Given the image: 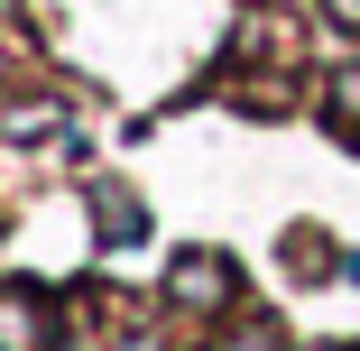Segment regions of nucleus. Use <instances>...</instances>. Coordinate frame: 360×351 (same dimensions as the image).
I'll return each instance as SVG.
<instances>
[{
    "instance_id": "obj_2",
    "label": "nucleus",
    "mask_w": 360,
    "mask_h": 351,
    "mask_svg": "<svg viewBox=\"0 0 360 351\" xmlns=\"http://www.w3.org/2000/svg\"><path fill=\"white\" fill-rule=\"evenodd\" d=\"M0 351H56V305L37 287H0Z\"/></svg>"
},
{
    "instance_id": "obj_1",
    "label": "nucleus",
    "mask_w": 360,
    "mask_h": 351,
    "mask_svg": "<svg viewBox=\"0 0 360 351\" xmlns=\"http://www.w3.org/2000/svg\"><path fill=\"white\" fill-rule=\"evenodd\" d=\"M167 305H176V314H231V305H240V268H231L222 250L167 259Z\"/></svg>"
},
{
    "instance_id": "obj_6",
    "label": "nucleus",
    "mask_w": 360,
    "mask_h": 351,
    "mask_svg": "<svg viewBox=\"0 0 360 351\" xmlns=\"http://www.w3.org/2000/svg\"><path fill=\"white\" fill-rule=\"evenodd\" d=\"M323 10H333V28H351V37H360V0H323Z\"/></svg>"
},
{
    "instance_id": "obj_4",
    "label": "nucleus",
    "mask_w": 360,
    "mask_h": 351,
    "mask_svg": "<svg viewBox=\"0 0 360 351\" xmlns=\"http://www.w3.org/2000/svg\"><path fill=\"white\" fill-rule=\"evenodd\" d=\"M333 111H342V120H360V75H342V84H333Z\"/></svg>"
},
{
    "instance_id": "obj_3",
    "label": "nucleus",
    "mask_w": 360,
    "mask_h": 351,
    "mask_svg": "<svg viewBox=\"0 0 360 351\" xmlns=\"http://www.w3.org/2000/svg\"><path fill=\"white\" fill-rule=\"evenodd\" d=\"M93 222H102L111 250H129L139 231H148V213H139V194H129V185H93Z\"/></svg>"
},
{
    "instance_id": "obj_7",
    "label": "nucleus",
    "mask_w": 360,
    "mask_h": 351,
    "mask_svg": "<svg viewBox=\"0 0 360 351\" xmlns=\"http://www.w3.org/2000/svg\"><path fill=\"white\" fill-rule=\"evenodd\" d=\"M0 10H10V0H0Z\"/></svg>"
},
{
    "instance_id": "obj_5",
    "label": "nucleus",
    "mask_w": 360,
    "mask_h": 351,
    "mask_svg": "<svg viewBox=\"0 0 360 351\" xmlns=\"http://www.w3.org/2000/svg\"><path fill=\"white\" fill-rule=\"evenodd\" d=\"M231 351H286V342H277V333H268V324H250V333H240V342H231Z\"/></svg>"
}]
</instances>
